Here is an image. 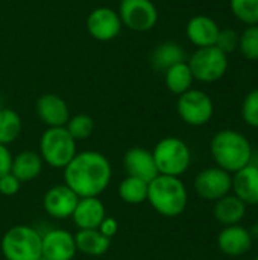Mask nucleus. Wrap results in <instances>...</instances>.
I'll list each match as a JSON object with an SVG mask.
<instances>
[{
    "mask_svg": "<svg viewBox=\"0 0 258 260\" xmlns=\"http://www.w3.org/2000/svg\"><path fill=\"white\" fill-rule=\"evenodd\" d=\"M186 59V53L182 47L176 43L167 41L155 47L151 56V64L155 70H163L166 72L169 67L182 62Z\"/></svg>",
    "mask_w": 258,
    "mask_h": 260,
    "instance_id": "24",
    "label": "nucleus"
},
{
    "mask_svg": "<svg viewBox=\"0 0 258 260\" xmlns=\"http://www.w3.org/2000/svg\"><path fill=\"white\" fill-rule=\"evenodd\" d=\"M148 186L149 183L140 178L126 177L125 180L120 181L117 187V193L123 203L131 206H138L148 201Z\"/></svg>",
    "mask_w": 258,
    "mask_h": 260,
    "instance_id": "25",
    "label": "nucleus"
},
{
    "mask_svg": "<svg viewBox=\"0 0 258 260\" xmlns=\"http://www.w3.org/2000/svg\"><path fill=\"white\" fill-rule=\"evenodd\" d=\"M123 168L128 177L140 178L146 183H151L157 175H160L155 166L152 151L143 146H134L125 152Z\"/></svg>",
    "mask_w": 258,
    "mask_h": 260,
    "instance_id": "14",
    "label": "nucleus"
},
{
    "mask_svg": "<svg viewBox=\"0 0 258 260\" xmlns=\"http://www.w3.org/2000/svg\"><path fill=\"white\" fill-rule=\"evenodd\" d=\"M119 15L122 24L135 32L151 30L158 21V11L152 0H120Z\"/></svg>",
    "mask_w": 258,
    "mask_h": 260,
    "instance_id": "9",
    "label": "nucleus"
},
{
    "mask_svg": "<svg viewBox=\"0 0 258 260\" xmlns=\"http://www.w3.org/2000/svg\"><path fill=\"white\" fill-rule=\"evenodd\" d=\"M76 140L65 126L47 128L40 139V155L46 165L55 169H64L76 155Z\"/></svg>",
    "mask_w": 258,
    "mask_h": 260,
    "instance_id": "6",
    "label": "nucleus"
},
{
    "mask_svg": "<svg viewBox=\"0 0 258 260\" xmlns=\"http://www.w3.org/2000/svg\"><path fill=\"white\" fill-rule=\"evenodd\" d=\"M176 111L184 123L190 126H202L211 120L214 104L205 91L190 88L178 96Z\"/></svg>",
    "mask_w": 258,
    "mask_h": 260,
    "instance_id": "7",
    "label": "nucleus"
},
{
    "mask_svg": "<svg viewBox=\"0 0 258 260\" xmlns=\"http://www.w3.org/2000/svg\"><path fill=\"white\" fill-rule=\"evenodd\" d=\"M210 152L217 168L234 174L252 161V146L239 131L222 129L210 142Z\"/></svg>",
    "mask_w": 258,
    "mask_h": 260,
    "instance_id": "2",
    "label": "nucleus"
},
{
    "mask_svg": "<svg viewBox=\"0 0 258 260\" xmlns=\"http://www.w3.org/2000/svg\"><path fill=\"white\" fill-rule=\"evenodd\" d=\"M111 177L109 160L97 151L76 152L64 168V184L79 198L100 197L109 186Z\"/></svg>",
    "mask_w": 258,
    "mask_h": 260,
    "instance_id": "1",
    "label": "nucleus"
},
{
    "mask_svg": "<svg viewBox=\"0 0 258 260\" xmlns=\"http://www.w3.org/2000/svg\"><path fill=\"white\" fill-rule=\"evenodd\" d=\"M21 187V181L17 180L11 172L0 177V193L5 197H14L20 192Z\"/></svg>",
    "mask_w": 258,
    "mask_h": 260,
    "instance_id": "32",
    "label": "nucleus"
},
{
    "mask_svg": "<svg viewBox=\"0 0 258 260\" xmlns=\"http://www.w3.org/2000/svg\"><path fill=\"white\" fill-rule=\"evenodd\" d=\"M233 174L220 168H207L195 178V190L205 201H217L231 192Z\"/></svg>",
    "mask_w": 258,
    "mask_h": 260,
    "instance_id": "10",
    "label": "nucleus"
},
{
    "mask_svg": "<svg viewBox=\"0 0 258 260\" xmlns=\"http://www.w3.org/2000/svg\"><path fill=\"white\" fill-rule=\"evenodd\" d=\"M155 166L160 175L181 177L192 163V152L187 143L178 137H164L152 149Z\"/></svg>",
    "mask_w": 258,
    "mask_h": 260,
    "instance_id": "5",
    "label": "nucleus"
},
{
    "mask_svg": "<svg viewBox=\"0 0 258 260\" xmlns=\"http://www.w3.org/2000/svg\"><path fill=\"white\" fill-rule=\"evenodd\" d=\"M249 233H251L252 239H257L258 241V221L257 222H254V225H252V229L249 230Z\"/></svg>",
    "mask_w": 258,
    "mask_h": 260,
    "instance_id": "35",
    "label": "nucleus"
},
{
    "mask_svg": "<svg viewBox=\"0 0 258 260\" xmlns=\"http://www.w3.org/2000/svg\"><path fill=\"white\" fill-rule=\"evenodd\" d=\"M38 260H47V259H44V257H43V256H41V257H40V259Z\"/></svg>",
    "mask_w": 258,
    "mask_h": 260,
    "instance_id": "36",
    "label": "nucleus"
},
{
    "mask_svg": "<svg viewBox=\"0 0 258 260\" xmlns=\"http://www.w3.org/2000/svg\"><path fill=\"white\" fill-rule=\"evenodd\" d=\"M105 238L108 239H113L117 233H119V222L116 218H109V216H105V219L100 222L99 229H97Z\"/></svg>",
    "mask_w": 258,
    "mask_h": 260,
    "instance_id": "33",
    "label": "nucleus"
},
{
    "mask_svg": "<svg viewBox=\"0 0 258 260\" xmlns=\"http://www.w3.org/2000/svg\"><path fill=\"white\" fill-rule=\"evenodd\" d=\"M65 129L68 134L78 142V140H85L88 139L93 131H94V120L91 116L85 113H79L75 116H70L68 122L65 123Z\"/></svg>",
    "mask_w": 258,
    "mask_h": 260,
    "instance_id": "27",
    "label": "nucleus"
},
{
    "mask_svg": "<svg viewBox=\"0 0 258 260\" xmlns=\"http://www.w3.org/2000/svg\"><path fill=\"white\" fill-rule=\"evenodd\" d=\"M246 204L239 200L234 193H228L224 198L214 201V207H213V216L214 219L224 225H237L242 222V219L246 215Z\"/></svg>",
    "mask_w": 258,
    "mask_h": 260,
    "instance_id": "20",
    "label": "nucleus"
},
{
    "mask_svg": "<svg viewBox=\"0 0 258 260\" xmlns=\"http://www.w3.org/2000/svg\"><path fill=\"white\" fill-rule=\"evenodd\" d=\"M254 260H258V256H255V257H254Z\"/></svg>",
    "mask_w": 258,
    "mask_h": 260,
    "instance_id": "37",
    "label": "nucleus"
},
{
    "mask_svg": "<svg viewBox=\"0 0 258 260\" xmlns=\"http://www.w3.org/2000/svg\"><path fill=\"white\" fill-rule=\"evenodd\" d=\"M0 248L6 260H38L41 257V233L30 225H14L3 235Z\"/></svg>",
    "mask_w": 258,
    "mask_h": 260,
    "instance_id": "4",
    "label": "nucleus"
},
{
    "mask_svg": "<svg viewBox=\"0 0 258 260\" xmlns=\"http://www.w3.org/2000/svg\"><path fill=\"white\" fill-rule=\"evenodd\" d=\"M87 30L97 41H111L119 37L123 24L117 11L108 6L94 8L87 17Z\"/></svg>",
    "mask_w": 258,
    "mask_h": 260,
    "instance_id": "11",
    "label": "nucleus"
},
{
    "mask_svg": "<svg viewBox=\"0 0 258 260\" xmlns=\"http://www.w3.org/2000/svg\"><path fill=\"white\" fill-rule=\"evenodd\" d=\"M230 6L236 18L246 26L258 24V0H230Z\"/></svg>",
    "mask_w": 258,
    "mask_h": 260,
    "instance_id": "28",
    "label": "nucleus"
},
{
    "mask_svg": "<svg viewBox=\"0 0 258 260\" xmlns=\"http://www.w3.org/2000/svg\"><path fill=\"white\" fill-rule=\"evenodd\" d=\"M76 250L87 256H103L111 247V239L105 238L97 229L93 230H78L75 235Z\"/></svg>",
    "mask_w": 258,
    "mask_h": 260,
    "instance_id": "22",
    "label": "nucleus"
},
{
    "mask_svg": "<svg viewBox=\"0 0 258 260\" xmlns=\"http://www.w3.org/2000/svg\"><path fill=\"white\" fill-rule=\"evenodd\" d=\"M35 111L40 120L47 125V128L65 126L70 119V110L67 102L61 96L53 93H46L40 96L35 105Z\"/></svg>",
    "mask_w": 258,
    "mask_h": 260,
    "instance_id": "15",
    "label": "nucleus"
},
{
    "mask_svg": "<svg viewBox=\"0 0 258 260\" xmlns=\"http://www.w3.org/2000/svg\"><path fill=\"white\" fill-rule=\"evenodd\" d=\"M242 117L246 125L258 128V88L246 94L242 105Z\"/></svg>",
    "mask_w": 258,
    "mask_h": 260,
    "instance_id": "30",
    "label": "nucleus"
},
{
    "mask_svg": "<svg viewBox=\"0 0 258 260\" xmlns=\"http://www.w3.org/2000/svg\"><path fill=\"white\" fill-rule=\"evenodd\" d=\"M252 236L248 229L242 225H228L224 227L217 236L219 250L230 257H239L246 254L252 247Z\"/></svg>",
    "mask_w": 258,
    "mask_h": 260,
    "instance_id": "16",
    "label": "nucleus"
},
{
    "mask_svg": "<svg viewBox=\"0 0 258 260\" xmlns=\"http://www.w3.org/2000/svg\"><path fill=\"white\" fill-rule=\"evenodd\" d=\"M106 210L99 197L79 198L71 215V219L78 230H93L99 229L100 222L105 219Z\"/></svg>",
    "mask_w": 258,
    "mask_h": 260,
    "instance_id": "17",
    "label": "nucleus"
},
{
    "mask_svg": "<svg viewBox=\"0 0 258 260\" xmlns=\"http://www.w3.org/2000/svg\"><path fill=\"white\" fill-rule=\"evenodd\" d=\"M43 166H44V161L41 155L35 151L27 149L12 157L11 174L21 183H29L41 175Z\"/></svg>",
    "mask_w": 258,
    "mask_h": 260,
    "instance_id": "21",
    "label": "nucleus"
},
{
    "mask_svg": "<svg viewBox=\"0 0 258 260\" xmlns=\"http://www.w3.org/2000/svg\"><path fill=\"white\" fill-rule=\"evenodd\" d=\"M23 122L17 111L11 108H0V143L11 145L21 134Z\"/></svg>",
    "mask_w": 258,
    "mask_h": 260,
    "instance_id": "26",
    "label": "nucleus"
},
{
    "mask_svg": "<svg viewBox=\"0 0 258 260\" xmlns=\"http://www.w3.org/2000/svg\"><path fill=\"white\" fill-rule=\"evenodd\" d=\"M239 49L246 59H258V24L248 26L239 37Z\"/></svg>",
    "mask_w": 258,
    "mask_h": 260,
    "instance_id": "29",
    "label": "nucleus"
},
{
    "mask_svg": "<svg viewBox=\"0 0 258 260\" xmlns=\"http://www.w3.org/2000/svg\"><path fill=\"white\" fill-rule=\"evenodd\" d=\"M219 32H220L219 24L208 15H195L193 18L189 20L186 26L187 38L198 49L214 46Z\"/></svg>",
    "mask_w": 258,
    "mask_h": 260,
    "instance_id": "19",
    "label": "nucleus"
},
{
    "mask_svg": "<svg viewBox=\"0 0 258 260\" xmlns=\"http://www.w3.org/2000/svg\"><path fill=\"white\" fill-rule=\"evenodd\" d=\"M239 37L240 35L234 29H220L214 46L225 55H228L239 47Z\"/></svg>",
    "mask_w": 258,
    "mask_h": 260,
    "instance_id": "31",
    "label": "nucleus"
},
{
    "mask_svg": "<svg viewBox=\"0 0 258 260\" xmlns=\"http://www.w3.org/2000/svg\"><path fill=\"white\" fill-rule=\"evenodd\" d=\"M79 197L65 184L52 186L43 198L44 212L53 219H67L71 218Z\"/></svg>",
    "mask_w": 258,
    "mask_h": 260,
    "instance_id": "13",
    "label": "nucleus"
},
{
    "mask_svg": "<svg viewBox=\"0 0 258 260\" xmlns=\"http://www.w3.org/2000/svg\"><path fill=\"white\" fill-rule=\"evenodd\" d=\"M11 165H12V154L6 145L0 143V177L11 172Z\"/></svg>",
    "mask_w": 258,
    "mask_h": 260,
    "instance_id": "34",
    "label": "nucleus"
},
{
    "mask_svg": "<svg viewBox=\"0 0 258 260\" xmlns=\"http://www.w3.org/2000/svg\"><path fill=\"white\" fill-rule=\"evenodd\" d=\"M187 64L195 79L201 82H216L227 73L228 58L216 46L201 47L192 55Z\"/></svg>",
    "mask_w": 258,
    "mask_h": 260,
    "instance_id": "8",
    "label": "nucleus"
},
{
    "mask_svg": "<svg viewBox=\"0 0 258 260\" xmlns=\"http://www.w3.org/2000/svg\"><path fill=\"white\" fill-rule=\"evenodd\" d=\"M193 81H195L193 73L186 61L178 62L164 72V84H166L167 90L176 96L189 91L192 88Z\"/></svg>",
    "mask_w": 258,
    "mask_h": 260,
    "instance_id": "23",
    "label": "nucleus"
},
{
    "mask_svg": "<svg viewBox=\"0 0 258 260\" xmlns=\"http://www.w3.org/2000/svg\"><path fill=\"white\" fill-rule=\"evenodd\" d=\"M78 253L75 235L64 229H52L41 235V256L47 260H73Z\"/></svg>",
    "mask_w": 258,
    "mask_h": 260,
    "instance_id": "12",
    "label": "nucleus"
},
{
    "mask_svg": "<svg viewBox=\"0 0 258 260\" xmlns=\"http://www.w3.org/2000/svg\"><path fill=\"white\" fill-rule=\"evenodd\" d=\"M148 203L164 218H176L189 204L187 187L179 177L157 175L148 186Z\"/></svg>",
    "mask_w": 258,
    "mask_h": 260,
    "instance_id": "3",
    "label": "nucleus"
},
{
    "mask_svg": "<svg viewBox=\"0 0 258 260\" xmlns=\"http://www.w3.org/2000/svg\"><path fill=\"white\" fill-rule=\"evenodd\" d=\"M231 190L246 206H258V165L251 161L234 172Z\"/></svg>",
    "mask_w": 258,
    "mask_h": 260,
    "instance_id": "18",
    "label": "nucleus"
}]
</instances>
